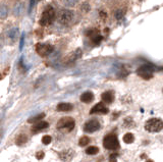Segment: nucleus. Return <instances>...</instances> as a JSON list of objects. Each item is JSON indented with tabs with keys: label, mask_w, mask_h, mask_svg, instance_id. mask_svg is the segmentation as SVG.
I'll use <instances>...</instances> for the list:
<instances>
[{
	"label": "nucleus",
	"mask_w": 163,
	"mask_h": 162,
	"mask_svg": "<svg viewBox=\"0 0 163 162\" xmlns=\"http://www.w3.org/2000/svg\"><path fill=\"white\" fill-rule=\"evenodd\" d=\"M55 17H56V13L54 8H53L51 5H48V6L45 7V9L43 10V12L41 14V17H40L39 21L40 26L42 27L50 26L55 21Z\"/></svg>",
	"instance_id": "obj_1"
},
{
	"label": "nucleus",
	"mask_w": 163,
	"mask_h": 162,
	"mask_svg": "<svg viewBox=\"0 0 163 162\" xmlns=\"http://www.w3.org/2000/svg\"><path fill=\"white\" fill-rule=\"evenodd\" d=\"M145 129L149 133H158L163 129V121L160 118H151L146 122Z\"/></svg>",
	"instance_id": "obj_2"
},
{
	"label": "nucleus",
	"mask_w": 163,
	"mask_h": 162,
	"mask_svg": "<svg viewBox=\"0 0 163 162\" xmlns=\"http://www.w3.org/2000/svg\"><path fill=\"white\" fill-rule=\"evenodd\" d=\"M103 146L105 149L108 150H117L119 149V142L117 140L116 135H108L104 138V141H103Z\"/></svg>",
	"instance_id": "obj_3"
},
{
	"label": "nucleus",
	"mask_w": 163,
	"mask_h": 162,
	"mask_svg": "<svg viewBox=\"0 0 163 162\" xmlns=\"http://www.w3.org/2000/svg\"><path fill=\"white\" fill-rule=\"evenodd\" d=\"M74 17V12L69 9H62L58 13V21L63 26H67L73 21Z\"/></svg>",
	"instance_id": "obj_4"
},
{
	"label": "nucleus",
	"mask_w": 163,
	"mask_h": 162,
	"mask_svg": "<svg viewBox=\"0 0 163 162\" xmlns=\"http://www.w3.org/2000/svg\"><path fill=\"white\" fill-rule=\"evenodd\" d=\"M74 128V120L71 117H63L57 122V129L65 132H71Z\"/></svg>",
	"instance_id": "obj_5"
},
{
	"label": "nucleus",
	"mask_w": 163,
	"mask_h": 162,
	"mask_svg": "<svg viewBox=\"0 0 163 162\" xmlns=\"http://www.w3.org/2000/svg\"><path fill=\"white\" fill-rule=\"evenodd\" d=\"M53 46L50 44H47V43H38L36 45V51L37 53L39 54L42 57H45V56H48L49 54H51L53 52Z\"/></svg>",
	"instance_id": "obj_6"
},
{
	"label": "nucleus",
	"mask_w": 163,
	"mask_h": 162,
	"mask_svg": "<svg viewBox=\"0 0 163 162\" xmlns=\"http://www.w3.org/2000/svg\"><path fill=\"white\" fill-rule=\"evenodd\" d=\"M138 75L145 80H149L153 77V68L149 65H142L138 68Z\"/></svg>",
	"instance_id": "obj_7"
},
{
	"label": "nucleus",
	"mask_w": 163,
	"mask_h": 162,
	"mask_svg": "<svg viewBox=\"0 0 163 162\" xmlns=\"http://www.w3.org/2000/svg\"><path fill=\"white\" fill-rule=\"evenodd\" d=\"M99 129H100V122L96 119L87 121L84 125V131L87 132V133H94V132L98 131Z\"/></svg>",
	"instance_id": "obj_8"
},
{
	"label": "nucleus",
	"mask_w": 163,
	"mask_h": 162,
	"mask_svg": "<svg viewBox=\"0 0 163 162\" xmlns=\"http://www.w3.org/2000/svg\"><path fill=\"white\" fill-rule=\"evenodd\" d=\"M90 113L91 114H94V113H99V114H107L108 108L106 107L103 103H98L90 110Z\"/></svg>",
	"instance_id": "obj_9"
},
{
	"label": "nucleus",
	"mask_w": 163,
	"mask_h": 162,
	"mask_svg": "<svg viewBox=\"0 0 163 162\" xmlns=\"http://www.w3.org/2000/svg\"><path fill=\"white\" fill-rule=\"evenodd\" d=\"M49 126V123L46 122V121H39L37 123H34V125L32 126V132L33 133H38V132L42 131V129H45Z\"/></svg>",
	"instance_id": "obj_10"
},
{
	"label": "nucleus",
	"mask_w": 163,
	"mask_h": 162,
	"mask_svg": "<svg viewBox=\"0 0 163 162\" xmlns=\"http://www.w3.org/2000/svg\"><path fill=\"white\" fill-rule=\"evenodd\" d=\"M101 98H102L103 102H105V103H112L114 100V93L112 91L104 92L102 96H101Z\"/></svg>",
	"instance_id": "obj_11"
},
{
	"label": "nucleus",
	"mask_w": 163,
	"mask_h": 162,
	"mask_svg": "<svg viewBox=\"0 0 163 162\" xmlns=\"http://www.w3.org/2000/svg\"><path fill=\"white\" fill-rule=\"evenodd\" d=\"M94 100V94L92 92H85L81 96V101L84 103H90Z\"/></svg>",
	"instance_id": "obj_12"
},
{
	"label": "nucleus",
	"mask_w": 163,
	"mask_h": 162,
	"mask_svg": "<svg viewBox=\"0 0 163 162\" xmlns=\"http://www.w3.org/2000/svg\"><path fill=\"white\" fill-rule=\"evenodd\" d=\"M74 156V152L71 150H65L60 153V158L63 161H69Z\"/></svg>",
	"instance_id": "obj_13"
},
{
	"label": "nucleus",
	"mask_w": 163,
	"mask_h": 162,
	"mask_svg": "<svg viewBox=\"0 0 163 162\" xmlns=\"http://www.w3.org/2000/svg\"><path fill=\"white\" fill-rule=\"evenodd\" d=\"M73 109V105L71 103H60L57 105V110L58 111H71Z\"/></svg>",
	"instance_id": "obj_14"
},
{
	"label": "nucleus",
	"mask_w": 163,
	"mask_h": 162,
	"mask_svg": "<svg viewBox=\"0 0 163 162\" xmlns=\"http://www.w3.org/2000/svg\"><path fill=\"white\" fill-rule=\"evenodd\" d=\"M8 15V8L5 4H0V18L4 20Z\"/></svg>",
	"instance_id": "obj_15"
},
{
	"label": "nucleus",
	"mask_w": 163,
	"mask_h": 162,
	"mask_svg": "<svg viewBox=\"0 0 163 162\" xmlns=\"http://www.w3.org/2000/svg\"><path fill=\"white\" fill-rule=\"evenodd\" d=\"M27 141H28V137L26 136V135H20V136H17V140H15V143H17V145L18 146H23V145H25Z\"/></svg>",
	"instance_id": "obj_16"
},
{
	"label": "nucleus",
	"mask_w": 163,
	"mask_h": 162,
	"mask_svg": "<svg viewBox=\"0 0 163 162\" xmlns=\"http://www.w3.org/2000/svg\"><path fill=\"white\" fill-rule=\"evenodd\" d=\"M45 117V113H41V114H38L37 116H33L28 119L29 123H37L39 121H42V119Z\"/></svg>",
	"instance_id": "obj_17"
},
{
	"label": "nucleus",
	"mask_w": 163,
	"mask_h": 162,
	"mask_svg": "<svg viewBox=\"0 0 163 162\" xmlns=\"http://www.w3.org/2000/svg\"><path fill=\"white\" fill-rule=\"evenodd\" d=\"M81 56V50L80 49H77L76 52H74V53H71V55H68L67 57H66V60L67 61H74L76 59H77Z\"/></svg>",
	"instance_id": "obj_18"
},
{
	"label": "nucleus",
	"mask_w": 163,
	"mask_h": 162,
	"mask_svg": "<svg viewBox=\"0 0 163 162\" xmlns=\"http://www.w3.org/2000/svg\"><path fill=\"white\" fill-rule=\"evenodd\" d=\"M81 0H63V5L66 7H74V5L77 4Z\"/></svg>",
	"instance_id": "obj_19"
},
{
	"label": "nucleus",
	"mask_w": 163,
	"mask_h": 162,
	"mask_svg": "<svg viewBox=\"0 0 163 162\" xmlns=\"http://www.w3.org/2000/svg\"><path fill=\"white\" fill-rule=\"evenodd\" d=\"M133 140H135V137H133V135L130 134V133L125 134L124 136V142L127 143V144H130V143H133Z\"/></svg>",
	"instance_id": "obj_20"
},
{
	"label": "nucleus",
	"mask_w": 163,
	"mask_h": 162,
	"mask_svg": "<svg viewBox=\"0 0 163 162\" xmlns=\"http://www.w3.org/2000/svg\"><path fill=\"white\" fill-rule=\"evenodd\" d=\"M99 152V149L98 147H96V146H91V147L87 148L86 150V153L88 155H95V154H97Z\"/></svg>",
	"instance_id": "obj_21"
},
{
	"label": "nucleus",
	"mask_w": 163,
	"mask_h": 162,
	"mask_svg": "<svg viewBox=\"0 0 163 162\" xmlns=\"http://www.w3.org/2000/svg\"><path fill=\"white\" fill-rule=\"evenodd\" d=\"M101 40H102V37L100 36V35L98 34H93L92 36H91V41H92L94 44H99V43L101 42Z\"/></svg>",
	"instance_id": "obj_22"
},
{
	"label": "nucleus",
	"mask_w": 163,
	"mask_h": 162,
	"mask_svg": "<svg viewBox=\"0 0 163 162\" xmlns=\"http://www.w3.org/2000/svg\"><path fill=\"white\" fill-rule=\"evenodd\" d=\"M17 32H18L17 28H13L11 30H9V32H8V38H9V39L15 40V38H17Z\"/></svg>",
	"instance_id": "obj_23"
},
{
	"label": "nucleus",
	"mask_w": 163,
	"mask_h": 162,
	"mask_svg": "<svg viewBox=\"0 0 163 162\" xmlns=\"http://www.w3.org/2000/svg\"><path fill=\"white\" fill-rule=\"evenodd\" d=\"M124 12L121 8H117L115 10V12H114V17H115L116 20H121V18L124 17Z\"/></svg>",
	"instance_id": "obj_24"
},
{
	"label": "nucleus",
	"mask_w": 163,
	"mask_h": 162,
	"mask_svg": "<svg viewBox=\"0 0 163 162\" xmlns=\"http://www.w3.org/2000/svg\"><path fill=\"white\" fill-rule=\"evenodd\" d=\"M89 142H90V139L88 137H82L79 141V145L82 146V147H84V146L89 144Z\"/></svg>",
	"instance_id": "obj_25"
},
{
	"label": "nucleus",
	"mask_w": 163,
	"mask_h": 162,
	"mask_svg": "<svg viewBox=\"0 0 163 162\" xmlns=\"http://www.w3.org/2000/svg\"><path fill=\"white\" fill-rule=\"evenodd\" d=\"M52 141V138L50 136H44L42 138V143H43L44 145H49L50 143Z\"/></svg>",
	"instance_id": "obj_26"
},
{
	"label": "nucleus",
	"mask_w": 163,
	"mask_h": 162,
	"mask_svg": "<svg viewBox=\"0 0 163 162\" xmlns=\"http://www.w3.org/2000/svg\"><path fill=\"white\" fill-rule=\"evenodd\" d=\"M35 3H36V0H30V5H29V13H31L32 9L34 8Z\"/></svg>",
	"instance_id": "obj_27"
},
{
	"label": "nucleus",
	"mask_w": 163,
	"mask_h": 162,
	"mask_svg": "<svg viewBox=\"0 0 163 162\" xmlns=\"http://www.w3.org/2000/svg\"><path fill=\"white\" fill-rule=\"evenodd\" d=\"M44 156H45V154H44V152H38L36 154V157H37V159H43L44 158Z\"/></svg>",
	"instance_id": "obj_28"
},
{
	"label": "nucleus",
	"mask_w": 163,
	"mask_h": 162,
	"mask_svg": "<svg viewBox=\"0 0 163 162\" xmlns=\"http://www.w3.org/2000/svg\"><path fill=\"white\" fill-rule=\"evenodd\" d=\"M82 10H83V11H88V10H89L90 8H89V5H88L87 3H84V4H83L82 5V8H81Z\"/></svg>",
	"instance_id": "obj_29"
},
{
	"label": "nucleus",
	"mask_w": 163,
	"mask_h": 162,
	"mask_svg": "<svg viewBox=\"0 0 163 162\" xmlns=\"http://www.w3.org/2000/svg\"><path fill=\"white\" fill-rule=\"evenodd\" d=\"M24 40H25V34L22 35V37H20V49L22 50L23 49V46H24Z\"/></svg>",
	"instance_id": "obj_30"
},
{
	"label": "nucleus",
	"mask_w": 163,
	"mask_h": 162,
	"mask_svg": "<svg viewBox=\"0 0 163 162\" xmlns=\"http://www.w3.org/2000/svg\"><path fill=\"white\" fill-rule=\"evenodd\" d=\"M116 154H111L110 155V159H109V160H110V162H116Z\"/></svg>",
	"instance_id": "obj_31"
},
{
	"label": "nucleus",
	"mask_w": 163,
	"mask_h": 162,
	"mask_svg": "<svg viewBox=\"0 0 163 162\" xmlns=\"http://www.w3.org/2000/svg\"><path fill=\"white\" fill-rule=\"evenodd\" d=\"M146 162H154L153 160H150V159H149V160H147Z\"/></svg>",
	"instance_id": "obj_32"
},
{
	"label": "nucleus",
	"mask_w": 163,
	"mask_h": 162,
	"mask_svg": "<svg viewBox=\"0 0 163 162\" xmlns=\"http://www.w3.org/2000/svg\"><path fill=\"white\" fill-rule=\"evenodd\" d=\"M162 93H163V89H162Z\"/></svg>",
	"instance_id": "obj_33"
}]
</instances>
